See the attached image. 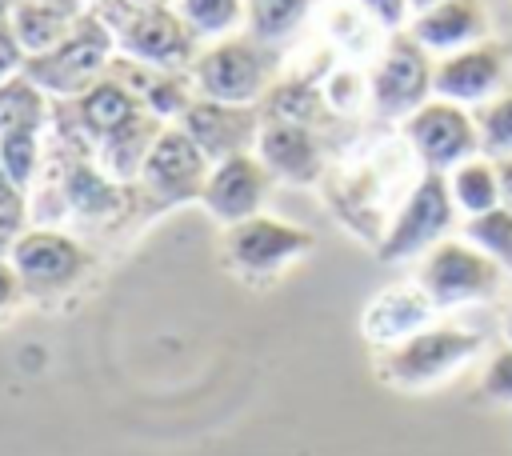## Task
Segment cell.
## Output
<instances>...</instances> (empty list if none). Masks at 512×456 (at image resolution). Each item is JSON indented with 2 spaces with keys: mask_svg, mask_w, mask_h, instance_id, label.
I'll return each instance as SVG.
<instances>
[{
  "mask_svg": "<svg viewBox=\"0 0 512 456\" xmlns=\"http://www.w3.org/2000/svg\"><path fill=\"white\" fill-rule=\"evenodd\" d=\"M480 352H484V332L464 328V324H428L424 332L400 340L396 348L376 352L372 372L388 388L424 392V388H436L440 380L456 376Z\"/></svg>",
  "mask_w": 512,
  "mask_h": 456,
  "instance_id": "1",
  "label": "cell"
},
{
  "mask_svg": "<svg viewBox=\"0 0 512 456\" xmlns=\"http://www.w3.org/2000/svg\"><path fill=\"white\" fill-rule=\"evenodd\" d=\"M116 56V36L112 28L88 8L76 16V24L68 28V36L60 44H52L40 56H28L24 76L48 92L52 100H76L84 96L96 80L108 76V64Z\"/></svg>",
  "mask_w": 512,
  "mask_h": 456,
  "instance_id": "2",
  "label": "cell"
},
{
  "mask_svg": "<svg viewBox=\"0 0 512 456\" xmlns=\"http://www.w3.org/2000/svg\"><path fill=\"white\" fill-rule=\"evenodd\" d=\"M412 280L420 284V292L432 300L436 312H452L464 304L496 300L508 284V272L496 260H488L480 248H472L464 236H448L420 256Z\"/></svg>",
  "mask_w": 512,
  "mask_h": 456,
  "instance_id": "3",
  "label": "cell"
},
{
  "mask_svg": "<svg viewBox=\"0 0 512 456\" xmlns=\"http://www.w3.org/2000/svg\"><path fill=\"white\" fill-rule=\"evenodd\" d=\"M272 48L256 44L248 32L204 44L188 68L196 96L216 100V104H236V108H260V100L268 96V80H272Z\"/></svg>",
  "mask_w": 512,
  "mask_h": 456,
  "instance_id": "4",
  "label": "cell"
},
{
  "mask_svg": "<svg viewBox=\"0 0 512 456\" xmlns=\"http://www.w3.org/2000/svg\"><path fill=\"white\" fill-rule=\"evenodd\" d=\"M456 216L460 212H456V204L448 196V180L436 176V172H420L416 184L404 192L400 208L388 216V228L376 240V260L380 264L420 260L440 240H448Z\"/></svg>",
  "mask_w": 512,
  "mask_h": 456,
  "instance_id": "5",
  "label": "cell"
},
{
  "mask_svg": "<svg viewBox=\"0 0 512 456\" xmlns=\"http://www.w3.org/2000/svg\"><path fill=\"white\" fill-rule=\"evenodd\" d=\"M8 264L20 280L24 300H56V296L72 292L92 272V252H88L84 240H76L64 228L32 224L16 240Z\"/></svg>",
  "mask_w": 512,
  "mask_h": 456,
  "instance_id": "6",
  "label": "cell"
},
{
  "mask_svg": "<svg viewBox=\"0 0 512 456\" xmlns=\"http://www.w3.org/2000/svg\"><path fill=\"white\" fill-rule=\"evenodd\" d=\"M316 248V236L300 224H288L280 216H252L220 236V256L240 280H268L280 276L288 264L308 256Z\"/></svg>",
  "mask_w": 512,
  "mask_h": 456,
  "instance_id": "7",
  "label": "cell"
},
{
  "mask_svg": "<svg viewBox=\"0 0 512 456\" xmlns=\"http://www.w3.org/2000/svg\"><path fill=\"white\" fill-rule=\"evenodd\" d=\"M432 56L404 32H392L368 72V100L380 120H408L432 100Z\"/></svg>",
  "mask_w": 512,
  "mask_h": 456,
  "instance_id": "8",
  "label": "cell"
},
{
  "mask_svg": "<svg viewBox=\"0 0 512 456\" xmlns=\"http://www.w3.org/2000/svg\"><path fill=\"white\" fill-rule=\"evenodd\" d=\"M208 172H212V164L196 148V140L180 124H164V132L156 136L132 188L140 200H148L156 208H172V204H188V200L200 204Z\"/></svg>",
  "mask_w": 512,
  "mask_h": 456,
  "instance_id": "9",
  "label": "cell"
},
{
  "mask_svg": "<svg viewBox=\"0 0 512 456\" xmlns=\"http://www.w3.org/2000/svg\"><path fill=\"white\" fill-rule=\"evenodd\" d=\"M404 144L416 156L420 172H436L448 176L456 164L480 156V136H476V120L468 108L448 104V100H428L424 108H416L404 124Z\"/></svg>",
  "mask_w": 512,
  "mask_h": 456,
  "instance_id": "10",
  "label": "cell"
},
{
  "mask_svg": "<svg viewBox=\"0 0 512 456\" xmlns=\"http://www.w3.org/2000/svg\"><path fill=\"white\" fill-rule=\"evenodd\" d=\"M112 36H116L120 56L148 64V68H160V72H188L196 52H200V40L184 28V20L172 12V4L140 8L124 20H116Z\"/></svg>",
  "mask_w": 512,
  "mask_h": 456,
  "instance_id": "11",
  "label": "cell"
},
{
  "mask_svg": "<svg viewBox=\"0 0 512 456\" xmlns=\"http://www.w3.org/2000/svg\"><path fill=\"white\" fill-rule=\"evenodd\" d=\"M504 76H508V52L500 40H484L472 44L464 52L440 56L432 68V96L460 104V108H480L492 96L504 92Z\"/></svg>",
  "mask_w": 512,
  "mask_h": 456,
  "instance_id": "12",
  "label": "cell"
},
{
  "mask_svg": "<svg viewBox=\"0 0 512 456\" xmlns=\"http://www.w3.org/2000/svg\"><path fill=\"white\" fill-rule=\"evenodd\" d=\"M272 184H276V180H272V172L260 164L256 152L228 156V160L212 164L200 204H204V212H208L216 224L232 228V224H240V220L260 216L264 196H268Z\"/></svg>",
  "mask_w": 512,
  "mask_h": 456,
  "instance_id": "13",
  "label": "cell"
},
{
  "mask_svg": "<svg viewBox=\"0 0 512 456\" xmlns=\"http://www.w3.org/2000/svg\"><path fill=\"white\" fill-rule=\"evenodd\" d=\"M176 124L196 140V148L208 156V164H220L228 156L256 152L260 108H236V104H216V100L196 96Z\"/></svg>",
  "mask_w": 512,
  "mask_h": 456,
  "instance_id": "14",
  "label": "cell"
},
{
  "mask_svg": "<svg viewBox=\"0 0 512 456\" xmlns=\"http://www.w3.org/2000/svg\"><path fill=\"white\" fill-rule=\"evenodd\" d=\"M428 324H436V308H432V300L420 292L416 280L380 288V292L364 304V312H360V336H364L376 352L396 348L400 340L424 332Z\"/></svg>",
  "mask_w": 512,
  "mask_h": 456,
  "instance_id": "15",
  "label": "cell"
},
{
  "mask_svg": "<svg viewBox=\"0 0 512 456\" xmlns=\"http://www.w3.org/2000/svg\"><path fill=\"white\" fill-rule=\"evenodd\" d=\"M256 156L272 172V180H284V184H316L324 176V144L316 128H304V124L260 116Z\"/></svg>",
  "mask_w": 512,
  "mask_h": 456,
  "instance_id": "16",
  "label": "cell"
},
{
  "mask_svg": "<svg viewBox=\"0 0 512 456\" xmlns=\"http://www.w3.org/2000/svg\"><path fill=\"white\" fill-rule=\"evenodd\" d=\"M408 36L436 60L464 52V48L488 40V8H484V0H444V4L412 16Z\"/></svg>",
  "mask_w": 512,
  "mask_h": 456,
  "instance_id": "17",
  "label": "cell"
},
{
  "mask_svg": "<svg viewBox=\"0 0 512 456\" xmlns=\"http://www.w3.org/2000/svg\"><path fill=\"white\" fill-rule=\"evenodd\" d=\"M52 108L56 100L40 92L24 72L0 84V136L4 132H44L52 128Z\"/></svg>",
  "mask_w": 512,
  "mask_h": 456,
  "instance_id": "18",
  "label": "cell"
},
{
  "mask_svg": "<svg viewBox=\"0 0 512 456\" xmlns=\"http://www.w3.org/2000/svg\"><path fill=\"white\" fill-rule=\"evenodd\" d=\"M88 12V8H84ZM80 12H68L52 0H20L16 12H12V28H16V40L28 56H40L48 52L52 44H60L68 36V28L76 24Z\"/></svg>",
  "mask_w": 512,
  "mask_h": 456,
  "instance_id": "19",
  "label": "cell"
},
{
  "mask_svg": "<svg viewBox=\"0 0 512 456\" xmlns=\"http://www.w3.org/2000/svg\"><path fill=\"white\" fill-rule=\"evenodd\" d=\"M444 180H448V196L464 220L500 208V180H496V164L488 156H472V160L456 164Z\"/></svg>",
  "mask_w": 512,
  "mask_h": 456,
  "instance_id": "20",
  "label": "cell"
},
{
  "mask_svg": "<svg viewBox=\"0 0 512 456\" xmlns=\"http://www.w3.org/2000/svg\"><path fill=\"white\" fill-rule=\"evenodd\" d=\"M172 12L200 44L228 40L244 24V0H172Z\"/></svg>",
  "mask_w": 512,
  "mask_h": 456,
  "instance_id": "21",
  "label": "cell"
},
{
  "mask_svg": "<svg viewBox=\"0 0 512 456\" xmlns=\"http://www.w3.org/2000/svg\"><path fill=\"white\" fill-rule=\"evenodd\" d=\"M308 8H312V0H244V32L256 44L272 48L304 24Z\"/></svg>",
  "mask_w": 512,
  "mask_h": 456,
  "instance_id": "22",
  "label": "cell"
},
{
  "mask_svg": "<svg viewBox=\"0 0 512 456\" xmlns=\"http://www.w3.org/2000/svg\"><path fill=\"white\" fill-rule=\"evenodd\" d=\"M460 236L472 248H480L488 260H496L508 272V280H512V212L504 204L492 208V212H484V216H468Z\"/></svg>",
  "mask_w": 512,
  "mask_h": 456,
  "instance_id": "23",
  "label": "cell"
},
{
  "mask_svg": "<svg viewBox=\"0 0 512 456\" xmlns=\"http://www.w3.org/2000/svg\"><path fill=\"white\" fill-rule=\"evenodd\" d=\"M476 120V136H480V156L496 160H512V92L492 96L488 104L472 108Z\"/></svg>",
  "mask_w": 512,
  "mask_h": 456,
  "instance_id": "24",
  "label": "cell"
},
{
  "mask_svg": "<svg viewBox=\"0 0 512 456\" xmlns=\"http://www.w3.org/2000/svg\"><path fill=\"white\" fill-rule=\"evenodd\" d=\"M476 392L488 404H512V344H500L484 360L480 380H476Z\"/></svg>",
  "mask_w": 512,
  "mask_h": 456,
  "instance_id": "25",
  "label": "cell"
},
{
  "mask_svg": "<svg viewBox=\"0 0 512 456\" xmlns=\"http://www.w3.org/2000/svg\"><path fill=\"white\" fill-rule=\"evenodd\" d=\"M376 28H384L388 36L392 32H404L412 24V4L408 0H352Z\"/></svg>",
  "mask_w": 512,
  "mask_h": 456,
  "instance_id": "26",
  "label": "cell"
},
{
  "mask_svg": "<svg viewBox=\"0 0 512 456\" xmlns=\"http://www.w3.org/2000/svg\"><path fill=\"white\" fill-rule=\"evenodd\" d=\"M24 64H28V52L20 48L12 20H0V84L12 80V76H20Z\"/></svg>",
  "mask_w": 512,
  "mask_h": 456,
  "instance_id": "27",
  "label": "cell"
},
{
  "mask_svg": "<svg viewBox=\"0 0 512 456\" xmlns=\"http://www.w3.org/2000/svg\"><path fill=\"white\" fill-rule=\"evenodd\" d=\"M28 228H32V212H28V208H4V212H0V260L12 256L16 240H20Z\"/></svg>",
  "mask_w": 512,
  "mask_h": 456,
  "instance_id": "28",
  "label": "cell"
},
{
  "mask_svg": "<svg viewBox=\"0 0 512 456\" xmlns=\"http://www.w3.org/2000/svg\"><path fill=\"white\" fill-rule=\"evenodd\" d=\"M16 300H24V296H20V280H16L12 264H8V260H0V316H4Z\"/></svg>",
  "mask_w": 512,
  "mask_h": 456,
  "instance_id": "29",
  "label": "cell"
},
{
  "mask_svg": "<svg viewBox=\"0 0 512 456\" xmlns=\"http://www.w3.org/2000/svg\"><path fill=\"white\" fill-rule=\"evenodd\" d=\"M4 208H28V192L16 188V180L8 176V168H4V160H0V212H4Z\"/></svg>",
  "mask_w": 512,
  "mask_h": 456,
  "instance_id": "30",
  "label": "cell"
},
{
  "mask_svg": "<svg viewBox=\"0 0 512 456\" xmlns=\"http://www.w3.org/2000/svg\"><path fill=\"white\" fill-rule=\"evenodd\" d=\"M496 180H500V204L512 212V160H496Z\"/></svg>",
  "mask_w": 512,
  "mask_h": 456,
  "instance_id": "31",
  "label": "cell"
},
{
  "mask_svg": "<svg viewBox=\"0 0 512 456\" xmlns=\"http://www.w3.org/2000/svg\"><path fill=\"white\" fill-rule=\"evenodd\" d=\"M504 344H512V296H508V304H504Z\"/></svg>",
  "mask_w": 512,
  "mask_h": 456,
  "instance_id": "32",
  "label": "cell"
},
{
  "mask_svg": "<svg viewBox=\"0 0 512 456\" xmlns=\"http://www.w3.org/2000/svg\"><path fill=\"white\" fill-rule=\"evenodd\" d=\"M408 4H412V16H420V12H428V8H436L444 0H408Z\"/></svg>",
  "mask_w": 512,
  "mask_h": 456,
  "instance_id": "33",
  "label": "cell"
},
{
  "mask_svg": "<svg viewBox=\"0 0 512 456\" xmlns=\"http://www.w3.org/2000/svg\"><path fill=\"white\" fill-rule=\"evenodd\" d=\"M52 4H60V8H68V12H84V8H88V0H52Z\"/></svg>",
  "mask_w": 512,
  "mask_h": 456,
  "instance_id": "34",
  "label": "cell"
},
{
  "mask_svg": "<svg viewBox=\"0 0 512 456\" xmlns=\"http://www.w3.org/2000/svg\"><path fill=\"white\" fill-rule=\"evenodd\" d=\"M16 4H20V0H0V20H12V12H16Z\"/></svg>",
  "mask_w": 512,
  "mask_h": 456,
  "instance_id": "35",
  "label": "cell"
},
{
  "mask_svg": "<svg viewBox=\"0 0 512 456\" xmlns=\"http://www.w3.org/2000/svg\"><path fill=\"white\" fill-rule=\"evenodd\" d=\"M92 4H96V0H92Z\"/></svg>",
  "mask_w": 512,
  "mask_h": 456,
  "instance_id": "36",
  "label": "cell"
}]
</instances>
